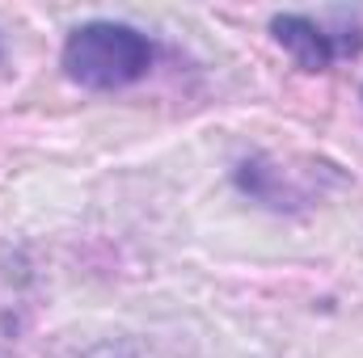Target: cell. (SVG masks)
I'll return each mask as SVG.
<instances>
[{
  "mask_svg": "<svg viewBox=\"0 0 363 358\" xmlns=\"http://www.w3.org/2000/svg\"><path fill=\"white\" fill-rule=\"evenodd\" d=\"M157 47L127 21H85L64 42V76L89 93L131 89L148 76Z\"/></svg>",
  "mask_w": 363,
  "mask_h": 358,
  "instance_id": "obj_1",
  "label": "cell"
},
{
  "mask_svg": "<svg viewBox=\"0 0 363 358\" xmlns=\"http://www.w3.org/2000/svg\"><path fill=\"white\" fill-rule=\"evenodd\" d=\"M271 38L296 59L300 72H330L338 59H355L363 51V30H330L325 21L308 13H274L271 17Z\"/></svg>",
  "mask_w": 363,
  "mask_h": 358,
  "instance_id": "obj_2",
  "label": "cell"
},
{
  "mask_svg": "<svg viewBox=\"0 0 363 358\" xmlns=\"http://www.w3.org/2000/svg\"><path fill=\"white\" fill-rule=\"evenodd\" d=\"M233 181H237L241 194H250L254 202H262V207H271V211H283V207H296V202H300V198L287 190L283 173L274 169L267 156H250V161H241L237 173H233Z\"/></svg>",
  "mask_w": 363,
  "mask_h": 358,
  "instance_id": "obj_3",
  "label": "cell"
},
{
  "mask_svg": "<svg viewBox=\"0 0 363 358\" xmlns=\"http://www.w3.org/2000/svg\"><path fill=\"white\" fill-rule=\"evenodd\" d=\"M0 55H4V47H0Z\"/></svg>",
  "mask_w": 363,
  "mask_h": 358,
  "instance_id": "obj_4",
  "label": "cell"
}]
</instances>
